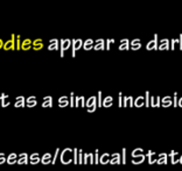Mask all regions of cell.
Segmentation results:
<instances>
[{"label": "cell", "instance_id": "6da1fadb", "mask_svg": "<svg viewBox=\"0 0 182 171\" xmlns=\"http://www.w3.org/2000/svg\"><path fill=\"white\" fill-rule=\"evenodd\" d=\"M72 153H74V150L70 149V148H67V149H64L62 151V154H61V162H62V164H70L74 161V157L71 156Z\"/></svg>", "mask_w": 182, "mask_h": 171}, {"label": "cell", "instance_id": "7a4b0ae2", "mask_svg": "<svg viewBox=\"0 0 182 171\" xmlns=\"http://www.w3.org/2000/svg\"><path fill=\"white\" fill-rule=\"evenodd\" d=\"M95 155L93 154H84L83 157V164H95V160H93Z\"/></svg>", "mask_w": 182, "mask_h": 171}, {"label": "cell", "instance_id": "3957f363", "mask_svg": "<svg viewBox=\"0 0 182 171\" xmlns=\"http://www.w3.org/2000/svg\"><path fill=\"white\" fill-rule=\"evenodd\" d=\"M110 160H111V155L107 154V153H105V154L100 155V157H99V163H102V164H107V163L110 162Z\"/></svg>", "mask_w": 182, "mask_h": 171}, {"label": "cell", "instance_id": "277c9868", "mask_svg": "<svg viewBox=\"0 0 182 171\" xmlns=\"http://www.w3.org/2000/svg\"><path fill=\"white\" fill-rule=\"evenodd\" d=\"M145 158H146V155H144V154H140L139 156H135V157H133V160H132V163H133V164H141V163L145 161Z\"/></svg>", "mask_w": 182, "mask_h": 171}, {"label": "cell", "instance_id": "5b68a950", "mask_svg": "<svg viewBox=\"0 0 182 171\" xmlns=\"http://www.w3.org/2000/svg\"><path fill=\"white\" fill-rule=\"evenodd\" d=\"M110 163L111 164H119L120 163V155L118 153L111 155V160H110Z\"/></svg>", "mask_w": 182, "mask_h": 171}, {"label": "cell", "instance_id": "8992f818", "mask_svg": "<svg viewBox=\"0 0 182 171\" xmlns=\"http://www.w3.org/2000/svg\"><path fill=\"white\" fill-rule=\"evenodd\" d=\"M41 163L42 164H49V163H52V155L49 153L44 154L42 156V158H41Z\"/></svg>", "mask_w": 182, "mask_h": 171}, {"label": "cell", "instance_id": "52a82bcc", "mask_svg": "<svg viewBox=\"0 0 182 171\" xmlns=\"http://www.w3.org/2000/svg\"><path fill=\"white\" fill-rule=\"evenodd\" d=\"M178 153L176 151H171V154L168 155L171 158H172V164H176L178 162H180V158L178 157Z\"/></svg>", "mask_w": 182, "mask_h": 171}, {"label": "cell", "instance_id": "ba28073f", "mask_svg": "<svg viewBox=\"0 0 182 171\" xmlns=\"http://www.w3.org/2000/svg\"><path fill=\"white\" fill-rule=\"evenodd\" d=\"M147 157H148V164H153V163H155L158 161V158L155 157V153L154 151H148Z\"/></svg>", "mask_w": 182, "mask_h": 171}, {"label": "cell", "instance_id": "9c48e42d", "mask_svg": "<svg viewBox=\"0 0 182 171\" xmlns=\"http://www.w3.org/2000/svg\"><path fill=\"white\" fill-rule=\"evenodd\" d=\"M143 149L141 148H137V149H134L133 151H132V157H135V156H139L140 154H143Z\"/></svg>", "mask_w": 182, "mask_h": 171}, {"label": "cell", "instance_id": "30bf717a", "mask_svg": "<svg viewBox=\"0 0 182 171\" xmlns=\"http://www.w3.org/2000/svg\"><path fill=\"white\" fill-rule=\"evenodd\" d=\"M74 163L78 164V150L74 149Z\"/></svg>", "mask_w": 182, "mask_h": 171}, {"label": "cell", "instance_id": "8fae6325", "mask_svg": "<svg viewBox=\"0 0 182 171\" xmlns=\"http://www.w3.org/2000/svg\"><path fill=\"white\" fill-rule=\"evenodd\" d=\"M78 164H83V151L78 150Z\"/></svg>", "mask_w": 182, "mask_h": 171}, {"label": "cell", "instance_id": "7c38bea8", "mask_svg": "<svg viewBox=\"0 0 182 171\" xmlns=\"http://www.w3.org/2000/svg\"><path fill=\"white\" fill-rule=\"evenodd\" d=\"M27 163H28V157L19 158V160H18V164H27Z\"/></svg>", "mask_w": 182, "mask_h": 171}, {"label": "cell", "instance_id": "4fadbf2b", "mask_svg": "<svg viewBox=\"0 0 182 171\" xmlns=\"http://www.w3.org/2000/svg\"><path fill=\"white\" fill-rule=\"evenodd\" d=\"M5 162H7V158L5 157L4 153H0V164H4Z\"/></svg>", "mask_w": 182, "mask_h": 171}, {"label": "cell", "instance_id": "5bb4252c", "mask_svg": "<svg viewBox=\"0 0 182 171\" xmlns=\"http://www.w3.org/2000/svg\"><path fill=\"white\" fill-rule=\"evenodd\" d=\"M7 163H8L9 165L15 164V163H18V158H7Z\"/></svg>", "mask_w": 182, "mask_h": 171}, {"label": "cell", "instance_id": "9a60e30c", "mask_svg": "<svg viewBox=\"0 0 182 171\" xmlns=\"http://www.w3.org/2000/svg\"><path fill=\"white\" fill-rule=\"evenodd\" d=\"M15 106H16V107H19V106H24V98H22V97L18 98V101H16V104H15Z\"/></svg>", "mask_w": 182, "mask_h": 171}, {"label": "cell", "instance_id": "2e32d148", "mask_svg": "<svg viewBox=\"0 0 182 171\" xmlns=\"http://www.w3.org/2000/svg\"><path fill=\"white\" fill-rule=\"evenodd\" d=\"M59 153H60V149L57 148V149H56V151H55V155H54V160L52 161V163H53V164H55V163H56V158H57V155H59Z\"/></svg>", "mask_w": 182, "mask_h": 171}, {"label": "cell", "instance_id": "e0dca14e", "mask_svg": "<svg viewBox=\"0 0 182 171\" xmlns=\"http://www.w3.org/2000/svg\"><path fill=\"white\" fill-rule=\"evenodd\" d=\"M99 163V155H98V150H96L95 153V164Z\"/></svg>", "mask_w": 182, "mask_h": 171}, {"label": "cell", "instance_id": "ac0fdd59", "mask_svg": "<svg viewBox=\"0 0 182 171\" xmlns=\"http://www.w3.org/2000/svg\"><path fill=\"white\" fill-rule=\"evenodd\" d=\"M121 156H123V164H125L126 163V149L125 148L123 149V155Z\"/></svg>", "mask_w": 182, "mask_h": 171}, {"label": "cell", "instance_id": "d6986e66", "mask_svg": "<svg viewBox=\"0 0 182 171\" xmlns=\"http://www.w3.org/2000/svg\"><path fill=\"white\" fill-rule=\"evenodd\" d=\"M39 162H41V158H40V157L34 158V160H30V164H37Z\"/></svg>", "mask_w": 182, "mask_h": 171}, {"label": "cell", "instance_id": "ffe728a7", "mask_svg": "<svg viewBox=\"0 0 182 171\" xmlns=\"http://www.w3.org/2000/svg\"><path fill=\"white\" fill-rule=\"evenodd\" d=\"M7 158H18V155L15 154V153H12V154H9L8 155V157Z\"/></svg>", "mask_w": 182, "mask_h": 171}, {"label": "cell", "instance_id": "44dd1931", "mask_svg": "<svg viewBox=\"0 0 182 171\" xmlns=\"http://www.w3.org/2000/svg\"><path fill=\"white\" fill-rule=\"evenodd\" d=\"M25 157H28V156H27L26 153H22V154H20V155L18 156V160H19V158H25Z\"/></svg>", "mask_w": 182, "mask_h": 171}, {"label": "cell", "instance_id": "7402d4cb", "mask_svg": "<svg viewBox=\"0 0 182 171\" xmlns=\"http://www.w3.org/2000/svg\"><path fill=\"white\" fill-rule=\"evenodd\" d=\"M37 157H39V154L37 153H34V154L30 155V160H34V158H37Z\"/></svg>", "mask_w": 182, "mask_h": 171}, {"label": "cell", "instance_id": "603a6c76", "mask_svg": "<svg viewBox=\"0 0 182 171\" xmlns=\"http://www.w3.org/2000/svg\"><path fill=\"white\" fill-rule=\"evenodd\" d=\"M165 106H167V105H171V100H169V98H166L165 99V104H163Z\"/></svg>", "mask_w": 182, "mask_h": 171}, {"label": "cell", "instance_id": "cb8c5ba5", "mask_svg": "<svg viewBox=\"0 0 182 171\" xmlns=\"http://www.w3.org/2000/svg\"><path fill=\"white\" fill-rule=\"evenodd\" d=\"M110 101H111V98H107L105 104H104V106H110Z\"/></svg>", "mask_w": 182, "mask_h": 171}, {"label": "cell", "instance_id": "d4e9b609", "mask_svg": "<svg viewBox=\"0 0 182 171\" xmlns=\"http://www.w3.org/2000/svg\"><path fill=\"white\" fill-rule=\"evenodd\" d=\"M135 105H137V106H141V105H143V99L140 98V100H137Z\"/></svg>", "mask_w": 182, "mask_h": 171}, {"label": "cell", "instance_id": "484cf974", "mask_svg": "<svg viewBox=\"0 0 182 171\" xmlns=\"http://www.w3.org/2000/svg\"><path fill=\"white\" fill-rule=\"evenodd\" d=\"M35 101H34V100H32V101H28V106H30V107H32V106H34V105H35Z\"/></svg>", "mask_w": 182, "mask_h": 171}, {"label": "cell", "instance_id": "4316f807", "mask_svg": "<svg viewBox=\"0 0 182 171\" xmlns=\"http://www.w3.org/2000/svg\"><path fill=\"white\" fill-rule=\"evenodd\" d=\"M67 105H68V101H65V103H61V104H60V106H62V107H63V106H67Z\"/></svg>", "mask_w": 182, "mask_h": 171}, {"label": "cell", "instance_id": "83f0119b", "mask_svg": "<svg viewBox=\"0 0 182 171\" xmlns=\"http://www.w3.org/2000/svg\"><path fill=\"white\" fill-rule=\"evenodd\" d=\"M180 163L182 164V155H181V157H180Z\"/></svg>", "mask_w": 182, "mask_h": 171}, {"label": "cell", "instance_id": "f1b7e54d", "mask_svg": "<svg viewBox=\"0 0 182 171\" xmlns=\"http://www.w3.org/2000/svg\"><path fill=\"white\" fill-rule=\"evenodd\" d=\"M180 105H181V106H182V101H181V103H180Z\"/></svg>", "mask_w": 182, "mask_h": 171}]
</instances>
